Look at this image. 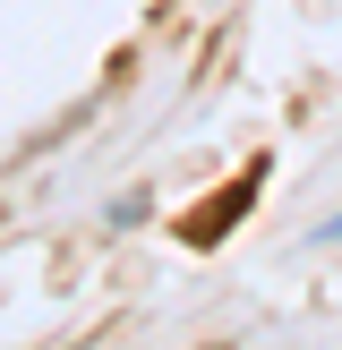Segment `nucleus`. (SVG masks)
Segmentation results:
<instances>
[{
  "label": "nucleus",
  "instance_id": "f257e3e1",
  "mask_svg": "<svg viewBox=\"0 0 342 350\" xmlns=\"http://www.w3.org/2000/svg\"><path fill=\"white\" fill-rule=\"evenodd\" d=\"M334 231H342V222H334Z\"/></svg>",
  "mask_w": 342,
  "mask_h": 350
}]
</instances>
